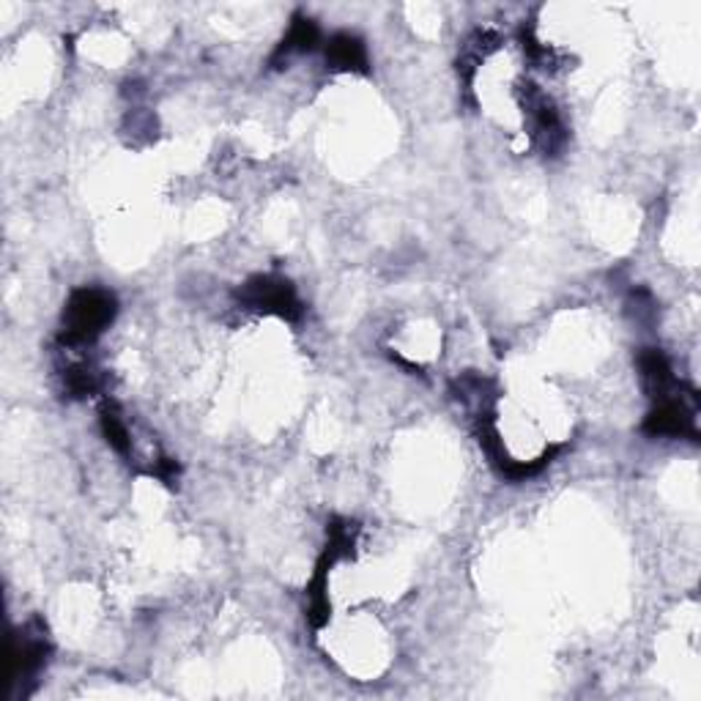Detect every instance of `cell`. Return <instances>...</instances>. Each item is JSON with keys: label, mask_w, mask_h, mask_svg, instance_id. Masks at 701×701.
Listing matches in <instances>:
<instances>
[{"label": "cell", "mask_w": 701, "mask_h": 701, "mask_svg": "<svg viewBox=\"0 0 701 701\" xmlns=\"http://www.w3.org/2000/svg\"><path fill=\"white\" fill-rule=\"evenodd\" d=\"M118 312V301L110 290L102 288H77L69 296L64 310V332L60 343L64 345H85L93 343L104 329L113 323Z\"/></svg>", "instance_id": "1"}, {"label": "cell", "mask_w": 701, "mask_h": 701, "mask_svg": "<svg viewBox=\"0 0 701 701\" xmlns=\"http://www.w3.org/2000/svg\"><path fill=\"white\" fill-rule=\"evenodd\" d=\"M235 299L241 301V307L246 310L263 312V315H277L285 321H299L304 307H301L296 288L285 277L277 274H257L250 277L239 290H235Z\"/></svg>", "instance_id": "2"}, {"label": "cell", "mask_w": 701, "mask_h": 701, "mask_svg": "<svg viewBox=\"0 0 701 701\" xmlns=\"http://www.w3.org/2000/svg\"><path fill=\"white\" fill-rule=\"evenodd\" d=\"M646 436H671V438H699L696 430V392L688 389V394H674V398L660 400L650 416L644 420Z\"/></svg>", "instance_id": "3"}, {"label": "cell", "mask_w": 701, "mask_h": 701, "mask_svg": "<svg viewBox=\"0 0 701 701\" xmlns=\"http://www.w3.org/2000/svg\"><path fill=\"white\" fill-rule=\"evenodd\" d=\"M639 372H641V381H644V389L650 392V398L655 400V403L674 398V394H677V389L682 387V383L677 381V376H674L671 365H668L666 354H663L660 348L641 350Z\"/></svg>", "instance_id": "4"}, {"label": "cell", "mask_w": 701, "mask_h": 701, "mask_svg": "<svg viewBox=\"0 0 701 701\" xmlns=\"http://www.w3.org/2000/svg\"><path fill=\"white\" fill-rule=\"evenodd\" d=\"M524 107L529 110V115L535 118V129L537 135H540L542 148H545V151H556V148H562V142L567 140L562 118H559L556 107H553V104L548 102L535 85H526Z\"/></svg>", "instance_id": "5"}, {"label": "cell", "mask_w": 701, "mask_h": 701, "mask_svg": "<svg viewBox=\"0 0 701 701\" xmlns=\"http://www.w3.org/2000/svg\"><path fill=\"white\" fill-rule=\"evenodd\" d=\"M326 64L334 71H354V74H367L370 71V58L367 47L356 33H334L326 42Z\"/></svg>", "instance_id": "6"}, {"label": "cell", "mask_w": 701, "mask_h": 701, "mask_svg": "<svg viewBox=\"0 0 701 701\" xmlns=\"http://www.w3.org/2000/svg\"><path fill=\"white\" fill-rule=\"evenodd\" d=\"M49 655V644L44 639V630L38 633L22 635V646H11V677H22V679H31L36 677L38 671L44 668Z\"/></svg>", "instance_id": "7"}, {"label": "cell", "mask_w": 701, "mask_h": 701, "mask_svg": "<svg viewBox=\"0 0 701 701\" xmlns=\"http://www.w3.org/2000/svg\"><path fill=\"white\" fill-rule=\"evenodd\" d=\"M318 44H321V31H318L315 22H312L310 16H304V14H294V20H290V27H288V33H285L283 44H279L277 53L272 55V64L277 66L279 60L288 58V55H294V53H312Z\"/></svg>", "instance_id": "8"}, {"label": "cell", "mask_w": 701, "mask_h": 701, "mask_svg": "<svg viewBox=\"0 0 701 701\" xmlns=\"http://www.w3.org/2000/svg\"><path fill=\"white\" fill-rule=\"evenodd\" d=\"M99 425H102L104 438H107L110 447L118 455H129L131 449V438L129 430H126V422L120 420L118 409L113 403H104L102 411H99Z\"/></svg>", "instance_id": "9"}, {"label": "cell", "mask_w": 701, "mask_h": 701, "mask_svg": "<svg viewBox=\"0 0 701 701\" xmlns=\"http://www.w3.org/2000/svg\"><path fill=\"white\" fill-rule=\"evenodd\" d=\"M64 381H66V389H69L71 398H88V394H93L99 389L96 372H93L88 365L69 367L64 376Z\"/></svg>", "instance_id": "10"}]
</instances>
